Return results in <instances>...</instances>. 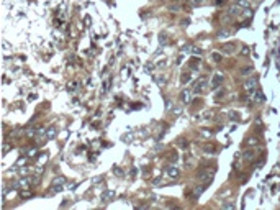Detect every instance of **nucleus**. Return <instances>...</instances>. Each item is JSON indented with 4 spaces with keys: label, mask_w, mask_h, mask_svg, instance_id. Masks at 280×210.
<instances>
[{
    "label": "nucleus",
    "mask_w": 280,
    "mask_h": 210,
    "mask_svg": "<svg viewBox=\"0 0 280 210\" xmlns=\"http://www.w3.org/2000/svg\"><path fill=\"white\" fill-rule=\"evenodd\" d=\"M192 81V71H187L185 74H182V82L184 84H188Z\"/></svg>",
    "instance_id": "11"
},
{
    "label": "nucleus",
    "mask_w": 280,
    "mask_h": 210,
    "mask_svg": "<svg viewBox=\"0 0 280 210\" xmlns=\"http://www.w3.org/2000/svg\"><path fill=\"white\" fill-rule=\"evenodd\" d=\"M241 10H242V8L239 7V5H234V7L229 8V13L231 15H239V12H241Z\"/></svg>",
    "instance_id": "12"
},
{
    "label": "nucleus",
    "mask_w": 280,
    "mask_h": 210,
    "mask_svg": "<svg viewBox=\"0 0 280 210\" xmlns=\"http://www.w3.org/2000/svg\"><path fill=\"white\" fill-rule=\"evenodd\" d=\"M167 176H169L170 179H177L179 176H180L179 167H169V169H167Z\"/></svg>",
    "instance_id": "7"
},
{
    "label": "nucleus",
    "mask_w": 280,
    "mask_h": 210,
    "mask_svg": "<svg viewBox=\"0 0 280 210\" xmlns=\"http://www.w3.org/2000/svg\"><path fill=\"white\" fill-rule=\"evenodd\" d=\"M247 95L252 102H262V99H264L262 92H260V87H257V89H254V90H249Z\"/></svg>",
    "instance_id": "2"
},
{
    "label": "nucleus",
    "mask_w": 280,
    "mask_h": 210,
    "mask_svg": "<svg viewBox=\"0 0 280 210\" xmlns=\"http://www.w3.org/2000/svg\"><path fill=\"white\" fill-rule=\"evenodd\" d=\"M224 209H234V203H224Z\"/></svg>",
    "instance_id": "17"
},
{
    "label": "nucleus",
    "mask_w": 280,
    "mask_h": 210,
    "mask_svg": "<svg viewBox=\"0 0 280 210\" xmlns=\"http://www.w3.org/2000/svg\"><path fill=\"white\" fill-rule=\"evenodd\" d=\"M17 187L20 189V190H25V189L30 187V179H20L17 184Z\"/></svg>",
    "instance_id": "9"
},
{
    "label": "nucleus",
    "mask_w": 280,
    "mask_h": 210,
    "mask_svg": "<svg viewBox=\"0 0 280 210\" xmlns=\"http://www.w3.org/2000/svg\"><path fill=\"white\" fill-rule=\"evenodd\" d=\"M223 84V76L221 74H215V77H213V81H211V87L213 89H216L218 86H221Z\"/></svg>",
    "instance_id": "8"
},
{
    "label": "nucleus",
    "mask_w": 280,
    "mask_h": 210,
    "mask_svg": "<svg viewBox=\"0 0 280 210\" xmlns=\"http://www.w3.org/2000/svg\"><path fill=\"white\" fill-rule=\"evenodd\" d=\"M238 5L241 8H249V0H238Z\"/></svg>",
    "instance_id": "13"
},
{
    "label": "nucleus",
    "mask_w": 280,
    "mask_h": 210,
    "mask_svg": "<svg viewBox=\"0 0 280 210\" xmlns=\"http://www.w3.org/2000/svg\"><path fill=\"white\" fill-rule=\"evenodd\" d=\"M211 177H213V171H211V169H202V171L198 172V179H200V181H210Z\"/></svg>",
    "instance_id": "5"
},
{
    "label": "nucleus",
    "mask_w": 280,
    "mask_h": 210,
    "mask_svg": "<svg viewBox=\"0 0 280 210\" xmlns=\"http://www.w3.org/2000/svg\"><path fill=\"white\" fill-rule=\"evenodd\" d=\"M247 143H249V146H257V140L255 138H249Z\"/></svg>",
    "instance_id": "15"
},
{
    "label": "nucleus",
    "mask_w": 280,
    "mask_h": 210,
    "mask_svg": "<svg viewBox=\"0 0 280 210\" xmlns=\"http://www.w3.org/2000/svg\"><path fill=\"white\" fill-rule=\"evenodd\" d=\"M234 49H236V44H234V43H224L223 46H221V51L226 53V54H231Z\"/></svg>",
    "instance_id": "6"
},
{
    "label": "nucleus",
    "mask_w": 280,
    "mask_h": 210,
    "mask_svg": "<svg viewBox=\"0 0 280 210\" xmlns=\"http://www.w3.org/2000/svg\"><path fill=\"white\" fill-rule=\"evenodd\" d=\"M244 159L246 161H252V159H254V151H247V153L244 154Z\"/></svg>",
    "instance_id": "14"
},
{
    "label": "nucleus",
    "mask_w": 280,
    "mask_h": 210,
    "mask_svg": "<svg viewBox=\"0 0 280 210\" xmlns=\"http://www.w3.org/2000/svg\"><path fill=\"white\" fill-rule=\"evenodd\" d=\"M208 86H210V84H208L206 79H198L197 84H195V87H193V90H195L197 94H203L206 89H208Z\"/></svg>",
    "instance_id": "1"
},
{
    "label": "nucleus",
    "mask_w": 280,
    "mask_h": 210,
    "mask_svg": "<svg viewBox=\"0 0 280 210\" xmlns=\"http://www.w3.org/2000/svg\"><path fill=\"white\" fill-rule=\"evenodd\" d=\"M190 100H192V92L190 90H184V94H182V102L188 103Z\"/></svg>",
    "instance_id": "10"
},
{
    "label": "nucleus",
    "mask_w": 280,
    "mask_h": 210,
    "mask_svg": "<svg viewBox=\"0 0 280 210\" xmlns=\"http://www.w3.org/2000/svg\"><path fill=\"white\" fill-rule=\"evenodd\" d=\"M249 72H252V68L249 66V68H244L242 69V74H249Z\"/></svg>",
    "instance_id": "16"
},
{
    "label": "nucleus",
    "mask_w": 280,
    "mask_h": 210,
    "mask_svg": "<svg viewBox=\"0 0 280 210\" xmlns=\"http://www.w3.org/2000/svg\"><path fill=\"white\" fill-rule=\"evenodd\" d=\"M64 184H66V179L64 177H57V179H54V182H53V192H57V190H61V189L64 187Z\"/></svg>",
    "instance_id": "4"
},
{
    "label": "nucleus",
    "mask_w": 280,
    "mask_h": 210,
    "mask_svg": "<svg viewBox=\"0 0 280 210\" xmlns=\"http://www.w3.org/2000/svg\"><path fill=\"white\" fill-rule=\"evenodd\" d=\"M242 54H249V49H247V48H242Z\"/></svg>",
    "instance_id": "18"
},
{
    "label": "nucleus",
    "mask_w": 280,
    "mask_h": 210,
    "mask_svg": "<svg viewBox=\"0 0 280 210\" xmlns=\"http://www.w3.org/2000/svg\"><path fill=\"white\" fill-rule=\"evenodd\" d=\"M221 4H224V0H216V5H221Z\"/></svg>",
    "instance_id": "19"
},
{
    "label": "nucleus",
    "mask_w": 280,
    "mask_h": 210,
    "mask_svg": "<svg viewBox=\"0 0 280 210\" xmlns=\"http://www.w3.org/2000/svg\"><path fill=\"white\" fill-rule=\"evenodd\" d=\"M259 87V81H257V77H251V79H246L244 81V89L247 90H254Z\"/></svg>",
    "instance_id": "3"
}]
</instances>
